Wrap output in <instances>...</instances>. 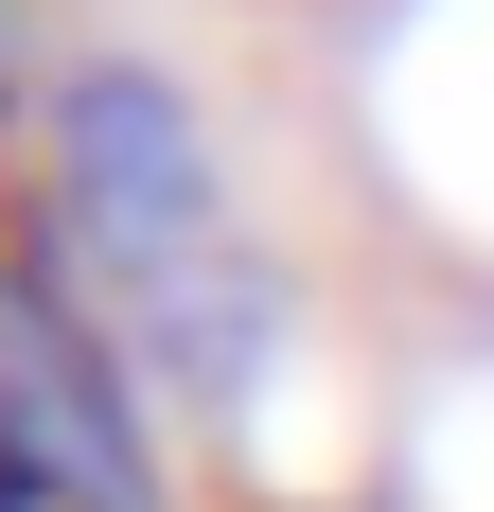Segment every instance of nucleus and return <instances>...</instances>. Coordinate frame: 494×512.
I'll return each instance as SVG.
<instances>
[{"instance_id":"obj_3","label":"nucleus","mask_w":494,"mask_h":512,"mask_svg":"<svg viewBox=\"0 0 494 512\" xmlns=\"http://www.w3.org/2000/svg\"><path fill=\"white\" fill-rule=\"evenodd\" d=\"M0 512H36V424H0Z\"/></svg>"},{"instance_id":"obj_1","label":"nucleus","mask_w":494,"mask_h":512,"mask_svg":"<svg viewBox=\"0 0 494 512\" xmlns=\"http://www.w3.org/2000/svg\"><path fill=\"white\" fill-rule=\"evenodd\" d=\"M53 230L89 265L106 336H142L159 389H247L265 265H247L230 195H212V142H195V106L159 89V71H89V89L53 106Z\"/></svg>"},{"instance_id":"obj_2","label":"nucleus","mask_w":494,"mask_h":512,"mask_svg":"<svg viewBox=\"0 0 494 512\" xmlns=\"http://www.w3.org/2000/svg\"><path fill=\"white\" fill-rule=\"evenodd\" d=\"M18 407H36L53 442L89 460V495H106V512H142V442L106 424V389H89V336H71V318H18Z\"/></svg>"}]
</instances>
